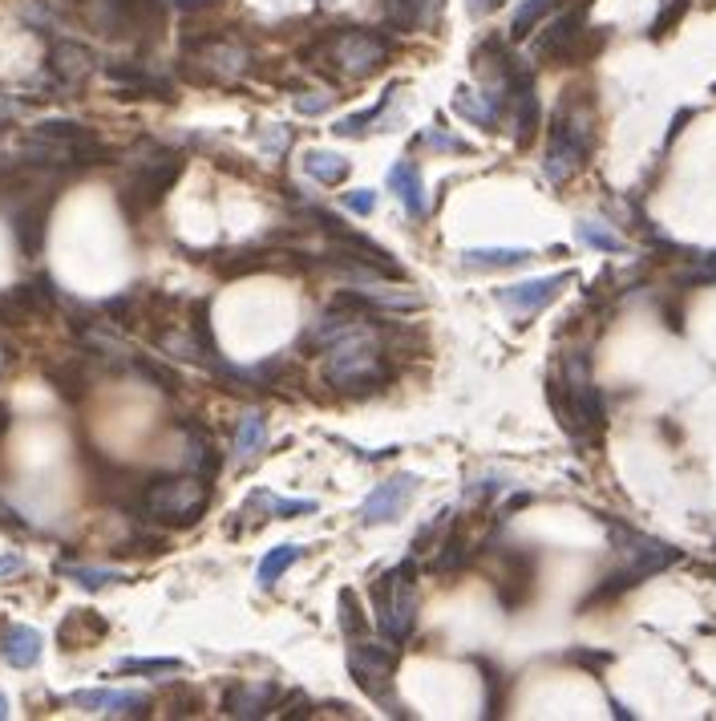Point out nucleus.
I'll return each instance as SVG.
<instances>
[{"label": "nucleus", "mask_w": 716, "mask_h": 721, "mask_svg": "<svg viewBox=\"0 0 716 721\" xmlns=\"http://www.w3.org/2000/svg\"><path fill=\"white\" fill-rule=\"evenodd\" d=\"M567 661L575 665H588V669H603V665H611V652H567Z\"/></svg>", "instance_id": "obj_41"}, {"label": "nucleus", "mask_w": 716, "mask_h": 721, "mask_svg": "<svg viewBox=\"0 0 716 721\" xmlns=\"http://www.w3.org/2000/svg\"><path fill=\"white\" fill-rule=\"evenodd\" d=\"M17 571H24V559L21 556H0V579L17 576Z\"/></svg>", "instance_id": "obj_42"}, {"label": "nucleus", "mask_w": 716, "mask_h": 721, "mask_svg": "<svg viewBox=\"0 0 716 721\" xmlns=\"http://www.w3.org/2000/svg\"><path fill=\"white\" fill-rule=\"evenodd\" d=\"M595 146V126H591V97H579V90L563 97V106L554 110L551 122V146L542 158V175L551 178L554 187L567 183L571 175H579L591 158Z\"/></svg>", "instance_id": "obj_1"}, {"label": "nucleus", "mask_w": 716, "mask_h": 721, "mask_svg": "<svg viewBox=\"0 0 716 721\" xmlns=\"http://www.w3.org/2000/svg\"><path fill=\"white\" fill-rule=\"evenodd\" d=\"M65 576H73V584H82V588H90V591H97V588H106V584H122V571H114V568H85V564H77V568H65Z\"/></svg>", "instance_id": "obj_33"}, {"label": "nucleus", "mask_w": 716, "mask_h": 721, "mask_svg": "<svg viewBox=\"0 0 716 721\" xmlns=\"http://www.w3.org/2000/svg\"><path fill=\"white\" fill-rule=\"evenodd\" d=\"M575 236H579V244H588V248H595V251H611V256L627 248V244H623L608 224H599V219H579Z\"/></svg>", "instance_id": "obj_29"}, {"label": "nucleus", "mask_w": 716, "mask_h": 721, "mask_svg": "<svg viewBox=\"0 0 716 721\" xmlns=\"http://www.w3.org/2000/svg\"><path fill=\"white\" fill-rule=\"evenodd\" d=\"M535 596V556L530 552H502V579H498V600L506 612H518Z\"/></svg>", "instance_id": "obj_13"}, {"label": "nucleus", "mask_w": 716, "mask_h": 721, "mask_svg": "<svg viewBox=\"0 0 716 721\" xmlns=\"http://www.w3.org/2000/svg\"><path fill=\"white\" fill-rule=\"evenodd\" d=\"M129 365H134V373H138L142 381H151L154 390H163V393H178V390H183V378H178V369L163 365V361H151V357H134Z\"/></svg>", "instance_id": "obj_28"}, {"label": "nucleus", "mask_w": 716, "mask_h": 721, "mask_svg": "<svg viewBox=\"0 0 716 721\" xmlns=\"http://www.w3.org/2000/svg\"><path fill=\"white\" fill-rule=\"evenodd\" d=\"M183 166H187V158L178 151H163L154 163H142V171L134 178H129L126 187H122V212L134 219V215H146L154 212L158 203L166 199V190L175 187L178 175H183Z\"/></svg>", "instance_id": "obj_6"}, {"label": "nucleus", "mask_w": 716, "mask_h": 721, "mask_svg": "<svg viewBox=\"0 0 716 721\" xmlns=\"http://www.w3.org/2000/svg\"><path fill=\"white\" fill-rule=\"evenodd\" d=\"M102 73L118 85L122 97H163V102H170V97H175V94H170V82L146 70V61H106V65H102Z\"/></svg>", "instance_id": "obj_12"}, {"label": "nucleus", "mask_w": 716, "mask_h": 721, "mask_svg": "<svg viewBox=\"0 0 716 721\" xmlns=\"http://www.w3.org/2000/svg\"><path fill=\"white\" fill-rule=\"evenodd\" d=\"M122 673H183V661L175 657H163V661H151V657H129L118 665Z\"/></svg>", "instance_id": "obj_35"}, {"label": "nucleus", "mask_w": 716, "mask_h": 721, "mask_svg": "<svg viewBox=\"0 0 716 721\" xmlns=\"http://www.w3.org/2000/svg\"><path fill=\"white\" fill-rule=\"evenodd\" d=\"M446 523H449V511H442V515H437V523H425L422 535L413 539V556L429 552V544H437V535H442V527H446Z\"/></svg>", "instance_id": "obj_38"}, {"label": "nucleus", "mask_w": 716, "mask_h": 721, "mask_svg": "<svg viewBox=\"0 0 716 721\" xmlns=\"http://www.w3.org/2000/svg\"><path fill=\"white\" fill-rule=\"evenodd\" d=\"M341 628H344V637H349V640L361 637L364 628H369V620H364L361 600H356V591H353V588H344V591H341Z\"/></svg>", "instance_id": "obj_32"}, {"label": "nucleus", "mask_w": 716, "mask_h": 721, "mask_svg": "<svg viewBox=\"0 0 716 721\" xmlns=\"http://www.w3.org/2000/svg\"><path fill=\"white\" fill-rule=\"evenodd\" d=\"M603 41H608V33L588 29V4H575L542 29L539 41H535V58L547 61V65H579V61L595 58Z\"/></svg>", "instance_id": "obj_3"}, {"label": "nucleus", "mask_w": 716, "mask_h": 721, "mask_svg": "<svg viewBox=\"0 0 716 721\" xmlns=\"http://www.w3.org/2000/svg\"><path fill=\"white\" fill-rule=\"evenodd\" d=\"M393 94H397V85H393V90H385V97H381V106H376V110H361V114H349V119H341L336 126H332V134H336V138H364V134H369V126L381 119V110L388 106V97H393Z\"/></svg>", "instance_id": "obj_30"}, {"label": "nucleus", "mask_w": 716, "mask_h": 721, "mask_svg": "<svg viewBox=\"0 0 716 721\" xmlns=\"http://www.w3.org/2000/svg\"><path fill=\"white\" fill-rule=\"evenodd\" d=\"M49 378L58 381V390L70 398V402H77V398H85V373L77 365H65V369H49Z\"/></svg>", "instance_id": "obj_34"}, {"label": "nucleus", "mask_w": 716, "mask_h": 721, "mask_svg": "<svg viewBox=\"0 0 716 721\" xmlns=\"http://www.w3.org/2000/svg\"><path fill=\"white\" fill-rule=\"evenodd\" d=\"M502 0H466V9H470V17H490L494 9H498Z\"/></svg>", "instance_id": "obj_43"}, {"label": "nucleus", "mask_w": 716, "mask_h": 721, "mask_svg": "<svg viewBox=\"0 0 716 721\" xmlns=\"http://www.w3.org/2000/svg\"><path fill=\"white\" fill-rule=\"evenodd\" d=\"M33 138H45V143H58V146H85V143H94V131L82 126V122L53 119V122H41L33 131Z\"/></svg>", "instance_id": "obj_22"}, {"label": "nucleus", "mask_w": 716, "mask_h": 721, "mask_svg": "<svg viewBox=\"0 0 716 721\" xmlns=\"http://www.w3.org/2000/svg\"><path fill=\"white\" fill-rule=\"evenodd\" d=\"M247 503L263 507L271 519H295V515H312L317 511V498H280V495H268V491H256Z\"/></svg>", "instance_id": "obj_25"}, {"label": "nucleus", "mask_w": 716, "mask_h": 721, "mask_svg": "<svg viewBox=\"0 0 716 721\" xmlns=\"http://www.w3.org/2000/svg\"><path fill=\"white\" fill-rule=\"evenodd\" d=\"M336 97L341 94H320V97H300V102H295V106H300V114H324V110L332 106V102H336Z\"/></svg>", "instance_id": "obj_39"}, {"label": "nucleus", "mask_w": 716, "mask_h": 721, "mask_svg": "<svg viewBox=\"0 0 716 721\" xmlns=\"http://www.w3.org/2000/svg\"><path fill=\"white\" fill-rule=\"evenodd\" d=\"M446 0H388L385 4V24L393 33H422L425 24L442 17Z\"/></svg>", "instance_id": "obj_17"}, {"label": "nucleus", "mask_w": 716, "mask_h": 721, "mask_svg": "<svg viewBox=\"0 0 716 721\" xmlns=\"http://www.w3.org/2000/svg\"><path fill=\"white\" fill-rule=\"evenodd\" d=\"M73 705L90 713H110V718H142L151 710V698L118 693V689H82V693H73Z\"/></svg>", "instance_id": "obj_15"}, {"label": "nucleus", "mask_w": 716, "mask_h": 721, "mask_svg": "<svg viewBox=\"0 0 716 721\" xmlns=\"http://www.w3.org/2000/svg\"><path fill=\"white\" fill-rule=\"evenodd\" d=\"M688 4H693V0H668V4H664V9H660V17L656 21H652V37H668L672 29H676V24H681V17L684 12H688Z\"/></svg>", "instance_id": "obj_36"}, {"label": "nucleus", "mask_w": 716, "mask_h": 721, "mask_svg": "<svg viewBox=\"0 0 716 721\" xmlns=\"http://www.w3.org/2000/svg\"><path fill=\"white\" fill-rule=\"evenodd\" d=\"M175 426L187 434V462H190V471L211 483L215 474L224 471V454H219V442H215V434L203 426V422H195V418H178Z\"/></svg>", "instance_id": "obj_14"}, {"label": "nucleus", "mask_w": 716, "mask_h": 721, "mask_svg": "<svg viewBox=\"0 0 716 721\" xmlns=\"http://www.w3.org/2000/svg\"><path fill=\"white\" fill-rule=\"evenodd\" d=\"M425 143L434 146V151H470V146H466V143H458V138H449V134H442V131H437V126H434V131H429V134H425Z\"/></svg>", "instance_id": "obj_40"}, {"label": "nucleus", "mask_w": 716, "mask_h": 721, "mask_svg": "<svg viewBox=\"0 0 716 721\" xmlns=\"http://www.w3.org/2000/svg\"><path fill=\"white\" fill-rule=\"evenodd\" d=\"M276 698H280V689L271 686V681H259V686H231L224 693V713L231 718H268L276 710Z\"/></svg>", "instance_id": "obj_16"}, {"label": "nucleus", "mask_w": 716, "mask_h": 721, "mask_svg": "<svg viewBox=\"0 0 716 721\" xmlns=\"http://www.w3.org/2000/svg\"><path fill=\"white\" fill-rule=\"evenodd\" d=\"M349 337H353V332H349ZM349 337H344V344H332L329 381L336 390L353 393V398L385 390L388 381H393V365H388L381 353H369V344L349 341Z\"/></svg>", "instance_id": "obj_4"}, {"label": "nucleus", "mask_w": 716, "mask_h": 721, "mask_svg": "<svg viewBox=\"0 0 716 721\" xmlns=\"http://www.w3.org/2000/svg\"><path fill=\"white\" fill-rule=\"evenodd\" d=\"M203 4H215V0H175V9H203Z\"/></svg>", "instance_id": "obj_44"}, {"label": "nucleus", "mask_w": 716, "mask_h": 721, "mask_svg": "<svg viewBox=\"0 0 716 721\" xmlns=\"http://www.w3.org/2000/svg\"><path fill=\"white\" fill-rule=\"evenodd\" d=\"M4 713H9V701H4V698H0V718H4Z\"/></svg>", "instance_id": "obj_46"}, {"label": "nucleus", "mask_w": 716, "mask_h": 721, "mask_svg": "<svg viewBox=\"0 0 716 721\" xmlns=\"http://www.w3.org/2000/svg\"><path fill=\"white\" fill-rule=\"evenodd\" d=\"M0 657L12 665V669H33L41 661V632L29 625H9L0 632Z\"/></svg>", "instance_id": "obj_18"}, {"label": "nucleus", "mask_w": 716, "mask_h": 721, "mask_svg": "<svg viewBox=\"0 0 716 721\" xmlns=\"http://www.w3.org/2000/svg\"><path fill=\"white\" fill-rule=\"evenodd\" d=\"M571 280H575L571 272L539 276V280H522V285H510V288H494V300L502 308H510V312H518V317H535V312H542L551 300H559V292H563Z\"/></svg>", "instance_id": "obj_9"}, {"label": "nucleus", "mask_w": 716, "mask_h": 721, "mask_svg": "<svg viewBox=\"0 0 716 721\" xmlns=\"http://www.w3.org/2000/svg\"><path fill=\"white\" fill-rule=\"evenodd\" d=\"M344 207H349V212L353 215H373L376 212V190H344Z\"/></svg>", "instance_id": "obj_37"}, {"label": "nucleus", "mask_w": 716, "mask_h": 721, "mask_svg": "<svg viewBox=\"0 0 716 721\" xmlns=\"http://www.w3.org/2000/svg\"><path fill=\"white\" fill-rule=\"evenodd\" d=\"M300 556H304V547H295V544L271 547L268 556H263V564H259V588H276L283 579V571L292 568Z\"/></svg>", "instance_id": "obj_24"}, {"label": "nucleus", "mask_w": 716, "mask_h": 721, "mask_svg": "<svg viewBox=\"0 0 716 721\" xmlns=\"http://www.w3.org/2000/svg\"><path fill=\"white\" fill-rule=\"evenodd\" d=\"M332 58L341 61L344 73L369 78L388 61V41L376 29H341L332 33Z\"/></svg>", "instance_id": "obj_7"}, {"label": "nucleus", "mask_w": 716, "mask_h": 721, "mask_svg": "<svg viewBox=\"0 0 716 721\" xmlns=\"http://www.w3.org/2000/svg\"><path fill=\"white\" fill-rule=\"evenodd\" d=\"M97 58L94 49L82 45V41H73V37H58L53 45H49V78L58 82V90H73V85H82L90 73H94Z\"/></svg>", "instance_id": "obj_10"}, {"label": "nucleus", "mask_w": 716, "mask_h": 721, "mask_svg": "<svg viewBox=\"0 0 716 721\" xmlns=\"http://www.w3.org/2000/svg\"><path fill=\"white\" fill-rule=\"evenodd\" d=\"M304 171L317 178V183H324V187H336V183H344V178L353 175V163L336 151H308Z\"/></svg>", "instance_id": "obj_21"}, {"label": "nucleus", "mask_w": 716, "mask_h": 721, "mask_svg": "<svg viewBox=\"0 0 716 721\" xmlns=\"http://www.w3.org/2000/svg\"><path fill=\"white\" fill-rule=\"evenodd\" d=\"M554 4H559V0H522L515 12V21H510V37H515V41H527V37L551 17Z\"/></svg>", "instance_id": "obj_26"}, {"label": "nucleus", "mask_w": 716, "mask_h": 721, "mask_svg": "<svg viewBox=\"0 0 716 721\" xmlns=\"http://www.w3.org/2000/svg\"><path fill=\"white\" fill-rule=\"evenodd\" d=\"M4 430H9V410L0 405V437H4Z\"/></svg>", "instance_id": "obj_45"}, {"label": "nucleus", "mask_w": 716, "mask_h": 721, "mask_svg": "<svg viewBox=\"0 0 716 721\" xmlns=\"http://www.w3.org/2000/svg\"><path fill=\"white\" fill-rule=\"evenodd\" d=\"M317 219H320V231H329V236L336 239L341 248L353 251L356 264L373 268L376 276H388V280H401V276H405V272H401V264L393 260V256H388L381 244H373L369 236H361V231H353V227H344L341 219H332V215H324V212H317ZM349 251H344V256H349Z\"/></svg>", "instance_id": "obj_8"}, {"label": "nucleus", "mask_w": 716, "mask_h": 721, "mask_svg": "<svg viewBox=\"0 0 716 721\" xmlns=\"http://www.w3.org/2000/svg\"><path fill=\"white\" fill-rule=\"evenodd\" d=\"M388 190L397 195L401 207H405L413 219H422V215H425V183H422V171H417V163L401 158V163L388 171Z\"/></svg>", "instance_id": "obj_19"}, {"label": "nucleus", "mask_w": 716, "mask_h": 721, "mask_svg": "<svg viewBox=\"0 0 716 721\" xmlns=\"http://www.w3.org/2000/svg\"><path fill=\"white\" fill-rule=\"evenodd\" d=\"M207 498H211V486L195 483V478L154 474L151 483H138V498L126 503V511L134 519H166L175 527H190L207 511Z\"/></svg>", "instance_id": "obj_2"}, {"label": "nucleus", "mask_w": 716, "mask_h": 721, "mask_svg": "<svg viewBox=\"0 0 716 721\" xmlns=\"http://www.w3.org/2000/svg\"><path fill=\"white\" fill-rule=\"evenodd\" d=\"M263 437H268V422L259 410L239 418V430H236V459H256V450L263 446Z\"/></svg>", "instance_id": "obj_27"}, {"label": "nucleus", "mask_w": 716, "mask_h": 721, "mask_svg": "<svg viewBox=\"0 0 716 721\" xmlns=\"http://www.w3.org/2000/svg\"><path fill=\"white\" fill-rule=\"evenodd\" d=\"M393 669H397V645L393 640L353 637V645H349V673H353V681L369 698L388 705V713L397 718L401 705L393 701Z\"/></svg>", "instance_id": "obj_5"}, {"label": "nucleus", "mask_w": 716, "mask_h": 721, "mask_svg": "<svg viewBox=\"0 0 716 721\" xmlns=\"http://www.w3.org/2000/svg\"><path fill=\"white\" fill-rule=\"evenodd\" d=\"M417 491V474H397L373 491V495L361 503V523L364 527H381V523H393L401 515V507L413 498Z\"/></svg>", "instance_id": "obj_11"}, {"label": "nucleus", "mask_w": 716, "mask_h": 721, "mask_svg": "<svg viewBox=\"0 0 716 721\" xmlns=\"http://www.w3.org/2000/svg\"><path fill=\"white\" fill-rule=\"evenodd\" d=\"M527 260H535L530 248H470L461 251V264L470 272H502V268H522Z\"/></svg>", "instance_id": "obj_20"}, {"label": "nucleus", "mask_w": 716, "mask_h": 721, "mask_svg": "<svg viewBox=\"0 0 716 721\" xmlns=\"http://www.w3.org/2000/svg\"><path fill=\"white\" fill-rule=\"evenodd\" d=\"M12 227H17V244H21L24 256H37L45 244V207H24Z\"/></svg>", "instance_id": "obj_23"}, {"label": "nucleus", "mask_w": 716, "mask_h": 721, "mask_svg": "<svg viewBox=\"0 0 716 721\" xmlns=\"http://www.w3.org/2000/svg\"><path fill=\"white\" fill-rule=\"evenodd\" d=\"M466 564H470V552L461 544V535H449L446 544L437 547V559L429 564V571H437V576H458Z\"/></svg>", "instance_id": "obj_31"}]
</instances>
